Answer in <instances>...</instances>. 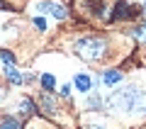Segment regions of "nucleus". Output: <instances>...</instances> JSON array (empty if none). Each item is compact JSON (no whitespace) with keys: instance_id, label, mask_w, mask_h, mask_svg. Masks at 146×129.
<instances>
[{"instance_id":"obj_11","label":"nucleus","mask_w":146,"mask_h":129,"mask_svg":"<svg viewBox=\"0 0 146 129\" xmlns=\"http://www.w3.org/2000/svg\"><path fill=\"white\" fill-rule=\"evenodd\" d=\"M20 107H22V112H34V102H32L29 98H22L20 100Z\"/></svg>"},{"instance_id":"obj_1","label":"nucleus","mask_w":146,"mask_h":129,"mask_svg":"<svg viewBox=\"0 0 146 129\" xmlns=\"http://www.w3.org/2000/svg\"><path fill=\"white\" fill-rule=\"evenodd\" d=\"M146 105V93L141 88H122V90H115V93L107 98V107L112 112H136Z\"/></svg>"},{"instance_id":"obj_15","label":"nucleus","mask_w":146,"mask_h":129,"mask_svg":"<svg viewBox=\"0 0 146 129\" xmlns=\"http://www.w3.org/2000/svg\"><path fill=\"white\" fill-rule=\"evenodd\" d=\"M61 95H63V98H68V95H71V85H63V88H61Z\"/></svg>"},{"instance_id":"obj_18","label":"nucleus","mask_w":146,"mask_h":129,"mask_svg":"<svg viewBox=\"0 0 146 129\" xmlns=\"http://www.w3.org/2000/svg\"><path fill=\"white\" fill-rule=\"evenodd\" d=\"M93 129H105V127H93Z\"/></svg>"},{"instance_id":"obj_10","label":"nucleus","mask_w":146,"mask_h":129,"mask_svg":"<svg viewBox=\"0 0 146 129\" xmlns=\"http://www.w3.org/2000/svg\"><path fill=\"white\" fill-rule=\"evenodd\" d=\"M0 129H20V122H17L15 117H5L0 122Z\"/></svg>"},{"instance_id":"obj_7","label":"nucleus","mask_w":146,"mask_h":129,"mask_svg":"<svg viewBox=\"0 0 146 129\" xmlns=\"http://www.w3.org/2000/svg\"><path fill=\"white\" fill-rule=\"evenodd\" d=\"M39 102H42L44 107H46V112H49V114H56V110H58V105L54 102V100L49 98V95H42V100H39Z\"/></svg>"},{"instance_id":"obj_3","label":"nucleus","mask_w":146,"mask_h":129,"mask_svg":"<svg viewBox=\"0 0 146 129\" xmlns=\"http://www.w3.org/2000/svg\"><path fill=\"white\" fill-rule=\"evenodd\" d=\"M36 12H49L54 20H66V7L58 5V3H51V0H39L36 3Z\"/></svg>"},{"instance_id":"obj_19","label":"nucleus","mask_w":146,"mask_h":129,"mask_svg":"<svg viewBox=\"0 0 146 129\" xmlns=\"http://www.w3.org/2000/svg\"><path fill=\"white\" fill-rule=\"evenodd\" d=\"M144 10H146V5H144Z\"/></svg>"},{"instance_id":"obj_20","label":"nucleus","mask_w":146,"mask_h":129,"mask_svg":"<svg viewBox=\"0 0 146 129\" xmlns=\"http://www.w3.org/2000/svg\"><path fill=\"white\" fill-rule=\"evenodd\" d=\"M0 5H3V3H0Z\"/></svg>"},{"instance_id":"obj_8","label":"nucleus","mask_w":146,"mask_h":129,"mask_svg":"<svg viewBox=\"0 0 146 129\" xmlns=\"http://www.w3.org/2000/svg\"><path fill=\"white\" fill-rule=\"evenodd\" d=\"M119 80H122V73L119 71H107V73H105V83H107V85H117Z\"/></svg>"},{"instance_id":"obj_12","label":"nucleus","mask_w":146,"mask_h":129,"mask_svg":"<svg viewBox=\"0 0 146 129\" xmlns=\"http://www.w3.org/2000/svg\"><path fill=\"white\" fill-rule=\"evenodd\" d=\"M34 27L39 32H46V20H44V17H34Z\"/></svg>"},{"instance_id":"obj_4","label":"nucleus","mask_w":146,"mask_h":129,"mask_svg":"<svg viewBox=\"0 0 146 129\" xmlns=\"http://www.w3.org/2000/svg\"><path fill=\"white\" fill-rule=\"evenodd\" d=\"M73 85H76V88H78L80 93H88V90H90V85H93V78H88V76H83V73H80V76H76V78H73Z\"/></svg>"},{"instance_id":"obj_2","label":"nucleus","mask_w":146,"mask_h":129,"mask_svg":"<svg viewBox=\"0 0 146 129\" xmlns=\"http://www.w3.org/2000/svg\"><path fill=\"white\" fill-rule=\"evenodd\" d=\"M107 51V41L105 37H85V39L76 41V54L83 61H100Z\"/></svg>"},{"instance_id":"obj_14","label":"nucleus","mask_w":146,"mask_h":129,"mask_svg":"<svg viewBox=\"0 0 146 129\" xmlns=\"http://www.w3.org/2000/svg\"><path fill=\"white\" fill-rule=\"evenodd\" d=\"M88 107H100V95H93V98H90Z\"/></svg>"},{"instance_id":"obj_6","label":"nucleus","mask_w":146,"mask_h":129,"mask_svg":"<svg viewBox=\"0 0 146 129\" xmlns=\"http://www.w3.org/2000/svg\"><path fill=\"white\" fill-rule=\"evenodd\" d=\"M5 76L10 78V83H15V85H20V83L25 80V76H22L20 71H15V68H12V66H7V68H5Z\"/></svg>"},{"instance_id":"obj_16","label":"nucleus","mask_w":146,"mask_h":129,"mask_svg":"<svg viewBox=\"0 0 146 129\" xmlns=\"http://www.w3.org/2000/svg\"><path fill=\"white\" fill-rule=\"evenodd\" d=\"M3 98H5V88L0 85V102H3Z\"/></svg>"},{"instance_id":"obj_17","label":"nucleus","mask_w":146,"mask_h":129,"mask_svg":"<svg viewBox=\"0 0 146 129\" xmlns=\"http://www.w3.org/2000/svg\"><path fill=\"white\" fill-rule=\"evenodd\" d=\"M29 129H39V127H36V124H32V127H29Z\"/></svg>"},{"instance_id":"obj_13","label":"nucleus","mask_w":146,"mask_h":129,"mask_svg":"<svg viewBox=\"0 0 146 129\" xmlns=\"http://www.w3.org/2000/svg\"><path fill=\"white\" fill-rule=\"evenodd\" d=\"M0 59H3V61H5L7 66H12V63H15V56H12L10 51H0Z\"/></svg>"},{"instance_id":"obj_9","label":"nucleus","mask_w":146,"mask_h":129,"mask_svg":"<svg viewBox=\"0 0 146 129\" xmlns=\"http://www.w3.org/2000/svg\"><path fill=\"white\" fill-rule=\"evenodd\" d=\"M54 85H56L54 76H51V73H44V76H42V88H44V90L49 93V90H54Z\"/></svg>"},{"instance_id":"obj_5","label":"nucleus","mask_w":146,"mask_h":129,"mask_svg":"<svg viewBox=\"0 0 146 129\" xmlns=\"http://www.w3.org/2000/svg\"><path fill=\"white\" fill-rule=\"evenodd\" d=\"M115 17H117V20L131 17V7L127 5V3H117V5H115Z\"/></svg>"}]
</instances>
